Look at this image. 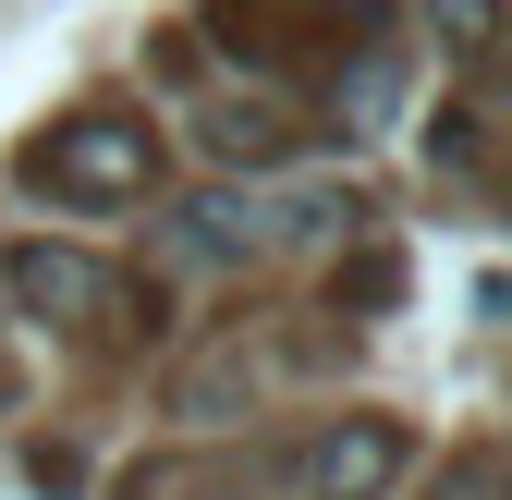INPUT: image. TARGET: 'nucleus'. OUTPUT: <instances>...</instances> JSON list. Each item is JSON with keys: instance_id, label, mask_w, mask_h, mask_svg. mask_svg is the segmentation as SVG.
<instances>
[{"instance_id": "obj_1", "label": "nucleus", "mask_w": 512, "mask_h": 500, "mask_svg": "<svg viewBox=\"0 0 512 500\" xmlns=\"http://www.w3.org/2000/svg\"><path fill=\"white\" fill-rule=\"evenodd\" d=\"M25 171L49 183L61 208H135L147 183H159V135H147L135 110H74L49 147H25Z\"/></svg>"}, {"instance_id": "obj_2", "label": "nucleus", "mask_w": 512, "mask_h": 500, "mask_svg": "<svg viewBox=\"0 0 512 500\" xmlns=\"http://www.w3.org/2000/svg\"><path fill=\"white\" fill-rule=\"evenodd\" d=\"M220 37L256 61V74H293V61H342L378 13H354V0H208Z\"/></svg>"}, {"instance_id": "obj_3", "label": "nucleus", "mask_w": 512, "mask_h": 500, "mask_svg": "<svg viewBox=\"0 0 512 500\" xmlns=\"http://www.w3.org/2000/svg\"><path fill=\"white\" fill-rule=\"evenodd\" d=\"M13 305H25V318L86 330V318H110V305H122V281L86 257V244H25V257H13Z\"/></svg>"}, {"instance_id": "obj_4", "label": "nucleus", "mask_w": 512, "mask_h": 500, "mask_svg": "<svg viewBox=\"0 0 512 500\" xmlns=\"http://www.w3.org/2000/svg\"><path fill=\"white\" fill-rule=\"evenodd\" d=\"M293 476H305V500H378V488L403 476V440H391L378 415H354V427H317Z\"/></svg>"}, {"instance_id": "obj_5", "label": "nucleus", "mask_w": 512, "mask_h": 500, "mask_svg": "<svg viewBox=\"0 0 512 500\" xmlns=\"http://www.w3.org/2000/svg\"><path fill=\"white\" fill-rule=\"evenodd\" d=\"M391 98H403V37L366 25L354 61H330V122H342V135H366V122H391Z\"/></svg>"}, {"instance_id": "obj_6", "label": "nucleus", "mask_w": 512, "mask_h": 500, "mask_svg": "<svg viewBox=\"0 0 512 500\" xmlns=\"http://www.w3.org/2000/svg\"><path fill=\"white\" fill-rule=\"evenodd\" d=\"M171 244H183V257H244V244H256V196H196Z\"/></svg>"}, {"instance_id": "obj_7", "label": "nucleus", "mask_w": 512, "mask_h": 500, "mask_svg": "<svg viewBox=\"0 0 512 500\" xmlns=\"http://www.w3.org/2000/svg\"><path fill=\"white\" fill-rule=\"evenodd\" d=\"M427 500H512V464H500V452H464V464L439 476Z\"/></svg>"}, {"instance_id": "obj_8", "label": "nucleus", "mask_w": 512, "mask_h": 500, "mask_svg": "<svg viewBox=\"0 0 512 500\" xmlns=\"http://www.w3.org/2000/svg\"><path fill=\"white\" fill-rule=\"evenodd\" d=\"M488 25H500V0H439V37H452V49H464V61H476V49H488Z\"/></svg>"}, {"instance_id": "obj_9", "label": "nucleus", "mask_w": 512, "mask_h": 500, "mask_svg": "<svg viewBox=\"0 0 512 500\" xmlns=\"http://www.w3.org/2000/svg\"><path fill=\"white\" fill-rule=\"evenodd\" d=\"M342 293H354V305H391V293H403V269H391V257H354V281H342Z\"/></svg>"}]
</instances>
